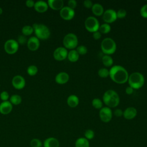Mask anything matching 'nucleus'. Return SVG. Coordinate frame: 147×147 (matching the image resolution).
<instances>
[{
  "mask_svg": "<svg viewBox=\"0 0 147 147\" xmlns=\"http://www.w3.org/2000/svg\"><path fill=\"white\" fill-rule=\"evenodd\" d=\"M36 37L38 39L47 40L51 35L49 29L45 25L42 24H34L32 26Z\"/></svg>",
  "mask_w": 147,
  "mask_h": 147,
  "instance_id": "4",
  "label": "nucleus"
},
{
  "mask_svg": "<svg viewBox=\"0 0 147 147\" xmlns=\"http://www.w3.org/2000/svg\"><path fill=\"white\" fill-rule=\"evenodd\" d=\"M69 75L65 72H60L57 74L55 77V81L57 84H64L69 80Z\"/></svg>",
  "mask_w": 147,
  "mask_h": 147,
  "instance_id": "17",
  "label": "nucleus"
},
{
  "mask_svg": "<svg viewBox=\"0 0 147 147\" xmlns=\"http://www.w3.org/2000/svg\"><path fill=\"white\" fill-rule=\"evenodd\" d=\"M133 90H134V89H133V88H131V87H130V86H128V87H126V90H125V92H126V93L127 94L130 95V94H133Z\"/></svg>",
  "mask_w": 147,
  "mask_h": 147,
  "instance_id": "44",
  "label": "nucleus"
},
{
  "mask_svg": "<svg viewBox=\"0 0 147 147\" xmlns=\"http://www.w3.org/2000/svg\"><path fill=\"white\" fill-rule=\"evenodd\" d=\"M40 41L36 36L30 37L27 41V47L30 51H35L37 50L40 47Z\"/></svg>",
  "mask_w": 147,
  "mask_h": 147,
  "instance_id": "14",
  "label": "nucleus"
},
{
  "mask_svg": "<svg viewBox=\"0 0 147 147\" xmlns=\"http://www.w3.org/2000/svg\"><path fill=\"white\" fill-rule=\"evenodd\" d=\"M137 110L136 108L133 107H127L123 111V117L128 120H130L134 118L137 115Z\"/></svg>",
  "mask_w": 147,
  "mask_h": 147,
  "instance_id": "16",
  "label": "nucleus"
},
{
  "mask_svg": "<svg viewBox=\"0 0 147 147\" xmlns=\"http://www.w3.org/2000/svg\"><path fill=\"white\" fill-rule=\"evenodd\" d=\"M91 10L93 14L97 16H102L104 13V9L103 6L101 4L98 3L93 4L91 7Z\"/></svg>",
  "mask_w": 147,
  "mask_h": 147,
  "instance_id": "21",
  "label": "nucleus"
},
{
  "mask_svg": "<svg viewBox=\"0 0 147 147\" xmlns=\"http://www.w3.org/2000/svg\"><path fill=\"white\" fill-rule=\"evenodd\" d=\"M102 61L103 65L107 67L111 66L113 64V59L110 55H104L102 57Z\"/></svg>",
  "mask_w": 147,
  "mask_h": 147,
  "instance_id": "25",
  "label": "nucleus"
},
{
  "mask_svg": "<svg viewBox=\"0 0 147 147\" xmlns=\"http://www.w3.org/2000/svg\"><path fill=\"white\" fill-rule=\"evenodd\" d=\"M76 51H77V52L79 53V55H83L87 53V48L86 46L81 45H79L78 47H77Z\"/></svg>",
  "mask_w": 147,
  "mask_h": 147,
  "instance_id": "34",
  "label": "nucleus"
},
{
  "mask_svg": "<svg viewBox=\"0 0 147 147\" xmlns=\"http://www.w3.org/2000/svg\"><path fill=\"white\" fill-rule=\"evenodd\" d=\"M0 98L1 99L3 102V101H7L8 100V99L9 98V93L6 91H3L0 94Z\"/></svg>",
  "mask_w": 147,
  "mask_h": 147,
  "instance_id": "37",
  "label": "nucleus"
},
{
  "mask_svg": "<svg viewBox=\"0 0 147 147\" xmlns=\"http://www.w3.org/2000/svg\"><path fill=\"white\" fill-rule=\"evenodd\" d=\"M2 13H3V10H2V9L1 7H0V15L2 14Z\"/></svg>",
  "mask_w": 147,
  "mask_h": 147,
  "instance_id": "45",
  "label": "nucleus"
},
{
  "mask_svg": "<svg viewBox=\"0 0 147 147\" xmlns=\"http://www.w3.org/2000/svg\"><path fill=\"white\" fill-rule=\"evenodd\" d=\"M47 3L48 6L55 10H60L64 7V2L62 0H48Z\"/></svg>",
  "mask_w": 147,
  "mask_h": 147,
  "instance_id": "18",
  "label": "nucleus"
},
{
  "mask_svg": "<svg viewBox=\"0 0 147 147\" xmlns=\"http://www.w3.org/2000/svg\"><path fill=\"white\" fill-rule=\"evenodd\" d=\"M84 136V137L89 141L94 138L95 136V133L92 129H87L85 131Z\"/></svg>",
  "mask_w": 147,
  "mask_h": 147,
  "instance_id": "32",
  "label": "nucleus"
},
{
  "mask_svg": "<svg viewBox=\"0 0 147 147\" xmlns=\"http://www.w3.org/2000/svg\"><path fill=\"white\" fill-rule=\"evenodd\" d=\"M68 56V51L64 47L57 48L53 52V56L56 60L62 61L65 59Z\"/></svg>",
  "mask_w": 147,
  "mask_h": 147,
  "instance_id": "11",
  "label": "nucleus"
},
{
  "mask_svg": "<svg viewBox=\"0 0 147 147\" xmlns=\"http://www.w3.org/2000/svg\"><path fill=\"white\" fill-rule=\"evenodd\" d=\"M98 75L102 78H106L109 76V71L106 68H101L98 71Z\"/></svg>",
  "mask_w": 147,
  "mask_h": 147,
  "instance_id": "31",
  "label": "nucleus"
},
{
  "mask_svg": "<svg viewBox=\"0 0 147 147\" xmlns=\"http://www.w3.org/2000/svg\"><path fill=\"white\" fill-rule=\"evenodd\" d=\"M92 105L96 109H100L102 108L103 102L99 98H94L92 100Z\"/></svg>",
  "mask_w": 147,
  "mask_h": 147,
  "instance_id": "30",
  "label": "nucleus"
},
{
  "mask_svg": "<svg viewBox=\"0 0 147 147\" xmlns=\"http://www.w3.org/2000/svg\"><path fill=\"white\" fill-rule=\"evenodd\" d=\"M18 48L19 45L18 42L13 39L7 40L4 44V49L9 55L16 53L18 51Z\"/></svg>",
  "mask_w": 147,
  "mask_h": 147,
  "instance_id": "8",
  "label": "nucleus"
},
{
  "mask_svg": "<svg viewBox=\"0 0 147 147\" xmlns=\"http://www.w3.org/2000/svg\"><path fill=\"white\" fill-rule=\"evenodd\" d=\"M67 58L71 62H76L79 58V55L75 49H71L68 52Z\"/></svg>",
  "mask_w": 147,
  "mask_h": 147,
  "instance_id": "24",
  "label": "nucleus"
},
{
  "mask_svg": "<svg viewBox=\"0 0 147 147\" xmlns=\"http://www.w3.org/2000/svg\"><path fill=\"white\" fill-rule=\"evenodd\" d=\"M102 34L98 30L92 33V37L95 40H99L101 38Z\"/></svg>",
  "mask_w": 147,
  "mask_h": 147,
  "instance_id": "42",
  "label": "nucleus"
},
{
  "mask_svg": "<svg viewBox=\"0 0 147 147\" xmlns=\"http://www.w3.org/2000/svg\"><path fill=\"white\" fill-rule=\"evenodd\" d=\"M126 11L123 9H119L117 12V17L118 18H123L126 16Z\"/></svg>",
  "mask_w": 147,
  "mask_h": 147,
  "instance_id": "35",
  "label": "nucleus"
},
{
  "mask_svg": "<svg viewBox=\"0 0 147 147\" xmlns=\"http://www.w3.org/2000/svg\"><path fill=\"white\" fill-rule=\"evenodd\" d=\"M13 109V105L10 101H3L0 104V113L3 115L9 114Z\"/></svg>",
  "mask_w": 147,
  "mask_h": 147,
  "instance_id": "15",
  "label": "nucleus"
},
{
  "mask_svg": "<svg viewBox=\"0 0 147 147\" xmlns=\"http://www.w3.org/2000/svg\"><path fill=\"white\" fill-rule=\"evenodd\" d=\"M63 43L66 49H74L78 44V39L76 34L72 33L67 34L63 38Z\"/></svg>",
  "mask_w": 147,
  "mask_h": 147,
  "instance_id": "6",
  "label": "nucleus"
},
{
  "mask_svg": "<svg viewBox=\"0 0 147 147\" xmlns=\"http://www.w3.org/2000/svg\"><path fill=\"white\" fill-rule=\"evenodd\" d=\"M86 29L90 32H95L98 31L99 28V22L96 18L93 16L88 17L84 21Z\"/></svg>",
  "mask_w": 147,
  "mask_h": 147,
  "instance_id": "7",
  "label": "nucleus"
},
{
  "mask_svg": "<svg viewBox=\"0 0 147 147\" xmlns=\"http://www.w3.org/2000/svg\"><path fill=\"white\" fill-rule=\"evenodd\" d=\"M77 6V2L75 0H69L68 2V6L72 9L74 10V9Z\"/></svg>",
  "mask_w": 147,
  "mask_h": 147,
  "instance_id": "39",
  "label": "nucleus"
},
{
  "mask_svg": "<svg viewBox=\"0 0 147 147\" xmlns=\"http://www.w3.org/2000/svg\"><path fill=\"white\" fill-rule=\"evenodd\" d=\"M31 147H41L43 144L40 140L38 138H33L30 142Z\"/></svg>",
  "mask_w": 147,
  "mask_h": 147,
  "instance_id": "33",
  "label": "nucleus"
},
{
  "mask_svg": "<svg viewBox=\"0 0 147 147\" xmlns=\"http://www.w3.org/2000/svg\"><path fill=\"white\" fill-rule=\"evenodd\" d=\"M22 102L21 97L17 94H14L10 97V102L14 105H18Z\"/></svg>",
  "mask_w": 147,
  "mask_h": 147,
  "instance_id": "27",
  "label": "nucleus"
},
{
  "mask_svg": "<svg viewBox=\"0 0 147 147\" xmlns=\"http://www.w3.org/2000/svg\"><path fill=\"white\" fill-rule=\"evenodd\" d=\"M114 114L117 117H120L123 115V111L120 109H117L114 111Z\"/></svg>",
  "mask_w": 147,
  "mask_h": 147,
  "instance_id": "41",
  "label": "nucleus"
},
{
  "mask_svg": "<svg viewBox=\"0 0 147 147\" xmlns=\"http://www.w3.org/2000/svg\"><path fill=\"white\" fill-rule=\"evenodd\" d=\"M140 14L144 18H147V4L143 5L140 9Z\"/></svg>",
  "mask_w": 147,
  "mask_h": 147,
  "instance_id": "36",
  "label": "nucleus"
},
{
  "mask_svg": "<svg viewBox=\"0 0 147 147\" xmlns=\"http://www.w3.org/2000/svg\"><path fill=\"white\" fill-rule=\"evenodd\" d=\"M12 86L17 90H21L25 86V80L24 78L21 75H16L11 80Z\"/></svg>",
  "mask_w": 147,
  "mask_h": 147,
  "instance_id": "13",
  "label": "nucleus"
},
{
  "mask_svg": "<svg viewBox=\"0 0 147 147\" xmlns=\"http://www.w3.org/2000/svg\"><path fill=\"white\" fill-rule=\"evenodd\" d=\"M60 142L59 140L55 137H48L46 138L43 142L44 147H59Z\"/></svg>",
  "mask_w": 147,
  "mask_h": 147,
  "instance_id": "20",
  "label": "nucleus"
},
{
  "mask_svg": "<svg viewBox=\"0 0 147 147\" xmlns=\"http://www.w3.org/2000/svg\"><path fill=\"white\" fill-rule=\"evenodd\" d=\"M103 101L108 107H115L119 103V97L116 91L107 90L103 95Z\"/></svg>",
  "mask_w": 147,
  "mask_h": 147,
  "instance_id": "2",
  "label": "nucleus"
},
{
  "mask_svg": "<svg viewBox=\"0 0 147 147\" xmlns=\"http://www.w3.org/2000/svg\"><path fill=\"white\" fill-rule=\"evenodd\" d=\"M60 16L64 20H71L75 16V10L68 6H64L60 10Z\"/></svg>",
  "mask_w": 147,
  "mask_h": 147,
  "instance_id": "12",
  "label": "nucleus"
},
{
  "mask_svg": "<svg viewBox=\"0 0 147 147\" xmlns=\"http://www.w3.org/2000/svg\"><path fill=\"white\" fill-rule=\"evenodd\" d=\"M38 72V68L35 65H30L27 68V73L30 76H34Z\"/></svg>",
  "mask_w": 147,
  "mask_h": 147,
  "instance_id": "29",
  "label": "nucleus"
},
{
  "mask_svg": "<svg viewBox=\"0 0 147 147\" xmlns=\"http://www.w3.org/2000/svg\"><path fill=\"white\" fill-rule=\"evenodd\" d=\"M111 30V26L109 24L107 23H105L102 24L101 25L99 26L98 31L102 34H107L108 33H109Z\"/></svg>",
  "mask_w": 147,
  "mask_h": 147,
  "instance_id": "26",
  "label": "nucleus"
},
{
  "mask_svg": "<svg viewBox=\"0 0 147 147\" xmlns=\"http://www.w3.org/2000/svg\"><path fill=\"white\" fill-rule=\"evenodd\" d=\"M117 12L111 9H109L104 11L102 19L107 24L112 23L117 20Z\"/></svg>",
  "mask_w": 147,
  "mask_h": 147,
  "instance_id": "10",
  "label": "nucleus"
},
{
  "mask_svg": "<svg viewBox=\"0 0 147 147\" xmlns=\"http://www.w3.org/2000/svg\"><path fill=\"white\" fill-rule=\"evenodd\" d=\"M99 115L100 120L105 123L110 122L113 117V113L111 109L108 107H103L99 110Z\"/></svg>",
  "mask_w": 147,
  "mask_h": 147,
  "instance_id": "9",
  "label": "nucleus"
},
{
  "mask_svg": "<svg viewBox=\"0 0 147 147\" xmlns=\"http://www.w3.org/2000/svg\"><path fill=\"white\" fill-rule=\"evenodd\" d=\"M75 147H90V142L84 137H79L75 141Z\"/></svg>",
  "mask_w": 147,
  "mask_h": 147,
  "instance_id": "23",
  "label": "nucleus"
},
{
  "mask_svg": "<svg viewBox=\"0 0 147 147\" xmlns=\"http://www.w3.org/2000/svg\"><path fill=\"white\" fill-rule=\"evenodd\" d=\"M102 51L105 55H111L114 53L117 49V45L115 41L110 37L104 38L100 44Z\"/></svg>",
  "mask_w": 147,
  "mask_h": 147,
  "instance_id": "5",
  "label": "nucleus"
},
{
  "mask_svg": "<svg viewBox=\"0 0 147 147\" xmlns=\"http://www.w3.org/2000/svg\"><path fill=\"white\" fill-rule=\"evenodd\" d=\"M83 5L86 8H91L93 5V3L92 1L90 0H85L83 2Z\"/></svg>",
  "mask_w": 147,
  "mask_h": 147,
  "instance_id": "40",
  "label": "nucleus"
},
{
  "mask_svg": "<svg viewBox=\"0 0 147 147\" xmlns=\"http://www.w3.org/2000/svg\"><path fill=\"white\" fill-rule=\"evenodd\" d=\"M34 3L35 2L32 0H27L25 2V5L28 7H34Z\"/></svg>",
  "mask_w": 147,
  "mask_h": 147,
  "instance_id": "43",
  "label": "nucleus"
},
{
  "mask_svg": "<svg viewBox=\"0 0 147 147\" xmlns=\"http://www.w3.org/2000/svg\"><path fill=\"white\" fill-rule=\"evenodd\" d=\"M109 76L111 79L118 84L126 83L129 78L127 70L121 65H116L113 66L109 70Z\"/></svg>",
  "mask_w": 147,
  "mask_h": 147,
  "instance_id": "1",
  "label": "nucleus"
},
{
  "mask_svg": "<svg viewBox=\"0 0 147 147\" xmlns=\"http://www.w3.org/2000/svg\"><path fill=\"white\" fill-rule=\"evenodd\" d=\"M34 8L38 13H44L48 10V5L44 1H38L34 3Z\"/></svg>",
  "mask_w": 147,
  "mask_h": 147,
  "instance_id": "19",
  "label": "nucleus"
},
{
  "mask_svg": "<svg viewBox=\"0 0 147 147\" xmlns=\"http://www.w3.org/2000/svg\"><path fill=\"white\" fill-rule=\"evenodd\" d=\"M79 102V98L75 95H69L67 99V103L70 107H76Z\"/></svg>",
  "mask_w": 147,
  "mask_h": 147,
  "instance_id": "22",
  "label": "nucleus"
},
{
  "mask_svg": "<svg viewBox=\"0 0 147 147\" xmlns=\"http://www.w3.org/2000/svg\"><path fill=\"white\" fill-rule=\"evenodd\" d=\"M17 41L18 42V43H20V44H24L26 42H27L28 40H27L26 37L22 34V35H20L18 36Z\"/></svg>",
  "mask_w": 147,
  "mask_h": 147,
  "instance_id": "38",
  "label": "nucleus"
},
{
  "mask_svg": "<svg viewBox=\"0 0 147 147\" xmlns=\"http://www.w3.org/2000/svg\"><path fill=\"white\" fill-rule=\"evenodd\" d=\"M21 32L24 36H26L31 35L34 32V30L32 26L30 25H25L22 28Z\"/></svg>",
  "mask_w": 147,
  "mask_h": 147,
  "instance_id": "28",
  "label": "nucleus"
},
{
  "mask_svg": "<svg viewBox=\"0 0 147 147\" xmlns=\"http://www.w3.org/2000/svg\"><path fill=\"white\" fill-rule=\"evenodd\" d=\"M127 81L130 87L133 89H139L144 86L145 78L141 73L134 72L129 75Z\"/></svg>",
  "mask_w": 147,
  "mask_h": 147,
  "instance_id": "3",
  "label": "nucleus"
}]
</instances>
